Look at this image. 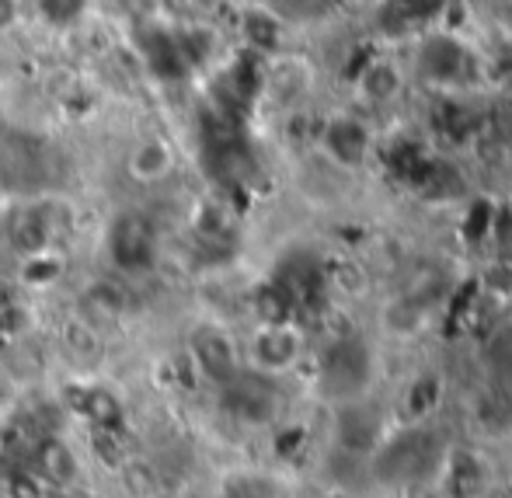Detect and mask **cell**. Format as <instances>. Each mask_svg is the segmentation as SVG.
Instances as JSON below:
<instances>
[{
	"label": "cell",
	"instance_id": "1",
	"mask_svg": "<svg viewBox=\"0 0 512 498\" xmlns=\"http://www.w3.org/2000/svg\"><path fill=\"white\" fill-rule=\"evenodd\" d=\"M237 342H241L244 373L269 380V384H283V380L297 377L314 356V342H310L307 328L293 317H262Z\"/></svg>",
	"mask_w": 512,
	"mask_h": 498
},
{
	"label": "cell",
	"instance_id": "2",
	"mask_svg": "<svg viewBox=\"0 0 512 498\" xmlns=\"http://www.w3.org/2000/svg\"><path fill=\"white\" fill-rule=\"evenodd\" d=\"M314 143L317 161L324 168H331L342 178H359L370 168L373 154H377V129H373L370 115H363L359 108L349 105L324 115Z\"/></svg>",
	"mask_w": 512,
	"mask_h": 498
},
{
	"label": "cell",
	"instance_id": "3",
	"mask_svg": "<svg viewBox=\"0 0 512 498\" xmlns=\"http://www.w3.org/2000/svg\"><path fill=\"white\" fill-rule=\"evenodd\" d=\"M411 88H415V81H411L405 56L377 53L359 67L356 84H352V108H359V112L373 119V115L398 108Z\"/></svg>",
	"mask_w": 512,
	"mask_h": 498
},
{
	"label": "cell",
	"instance_id": "4",
	"mask_svg": "<svg viewBox=\"0 0 512 498\" xmlns=\"http://www.w3.org/2000/svg\"><path fill=\"white\" fill-rule=\"evenodd\" d=\"M189 359L196 366V373L213 387L234 384L244 373L241 366V342L223 328L220 321H199L189 331Z\"/></svg>",
	"mask_w": 512,
	"mask_h": 498
},
{
	"label": "cell",
	"instance_id": "5",
	"mask_svg": "<svg viewBox=\"0 0 512 498\" xmlns=\"http://www.w3.org/2000/svg\"><path fill=\"white\" fill-rule=\"evenodd\" d=\"M314 84H317V70L307 56L279 53V56H272V63L265 67L262 95L265 101H272V105H279V108H300L314 95Z\"/></svg>",
	"mask_w": 512,
	"mask_h": 498
},
{
	"label": "cell",
	"instance_id": "6",
	"mask_svg": "<svg viewBox=\"0 0 512 498\" xmlns=\"http://www.w3.org/2000/svg\"><path fill=\"white\" fill-rule=\"evenodd\" d=\"M178 168V150L168 136L161 133H147L129 147L126 154V178L143 189L150 185H164Z\"/></svg>",
	"mask_w": 512,
	"mask_h": 498
},
{
	"label": "cell",
	"instance_id": "7",
	"mask_svg": "<svg viewBox=\"0 0 512 498\" xmlns=\"http://www.w3.org/2000/svg\"><path fill=\"white\" fill-rule=\"evenodd\" d=\"M297 481L272 467H237L223 474L216 498H297Z\"/></svg>",
	"mask_w": 512,
	"mask_h": 498
},
{
	"label": "cell",
	"instance_id": "8",
	"mask_svg": "<svg viewBox=\"0 0 512 498\" xmlns=\"http://www.w3.org/2000/svg\"><path fill=\"white\" fill-rule=\"evenodd\" d=\"M112 251L122 258V262L147 255V251H150L147 223H143L140 216H122V220L112 227Z\"/></svg>",
	"mask_w": 512,
	"mask_h": 498
},
{
	"label": "cell",
	"instance_id": "9",
	"mask_svg": "<svg viewBox=\"0 0 512 498\" xmlns=\"http://www.w3.org/2000/svg\"><path fill=\"white\" fill-rule=\"evenodd\" d=\"M84 7H88V0H39L42 18L53 21V25H70V21H77L84 14Z\"/></svg>",
	"mask_w": 512,
	"mask_h": 498
},
{
	"label": "cell",
	"instance_id": "10",
	"mask_svg": "<svg viewBox=\"0 0 512 498\" xmlns=\"http://www.w3.org/2000/svg\"><path fill=\"white\" fill-rule=\"evenodd\" d=\"M185 7H189L192 14H199V18H213V14L227 11L230 4H237V0H182Z\"/></svg>",
	"mask_w": 512,
	"mask_h": 498
},
{
	"label": "cell",
	"instance_id": "11",
	"mask_svg": "<svg viewBox=\"0 0 512 498\" xmlns=\"http://www.w3.org/2000/svg\"><path fill=\"white\" fill-rule=\"evenodd\" d=\"M21 21V0H0V35Z\"/></svg>",
	"mask_w": 512,
	"mask_h": 498
},
{
	"label": "cell",
	"instance_id": "12",
	"mask_svg": "<svg viewBox=\"0 0 512 498\" xmlns=\"http://www.w3.org/2000/svg\"><path fill=\"white\" fill-rule=\"evenodd\" d=\"M14 401V380L0 370V411H7V404Z\"/></svg>",
	"mask_w": 512,
	"mask_h": 498
}]
</instances>
